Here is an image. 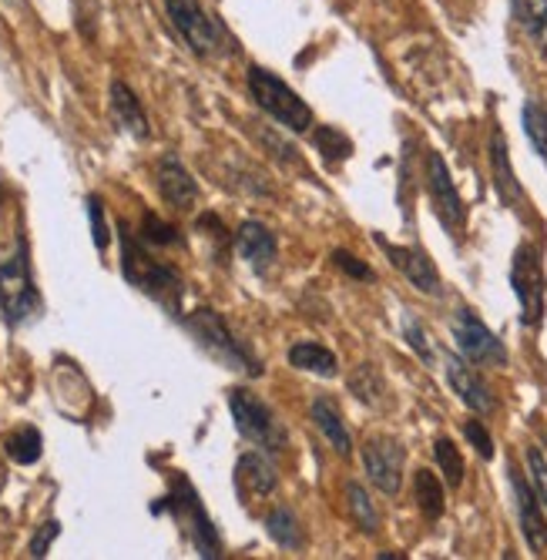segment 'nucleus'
Segmentation results:
<instances>
[{"mask_svg":"<svg viewBox=\"0 0 547 560\" xmlns=\"http://www.w3.org/2000/svg\"><path fill=\"white\" fill-rule=\"evenodd\" d=\"M443 370H446V380H451L454 393L470 406L474 413H493V396H490L487 383L474 373V366L457 360L454 352H446L443 355Z\"/></svg>","mask_w":547,"mask_h":560,"instance_id":"15","label":"nucleus"},{"mask_svg":"<svg viewBox=\"0 0 547 560\" xmlns=\"http://www.w3.org/2000/svg\"><path fill=\"white\" fill-rule=\"evenodd\" d=\"M88 219H91V238H94V245L105 252L108 242H112V232H108V222H105V206H102V198H97V195L88 198Z\"/></svg>","mask_w":547,"mask_h":560,"instance_id":"32","label":"nucleus"},{"mask_svg":"<svg viewBox=\"0 0 547 560\" xmlns=\"http://www.w3.org/2000/svg\"><path fill=\"white\" fill-rule=\"evenodd\" d=\"M58 534H61V524H58V521L40 524V527H37V534L31 537V547H27V550H31V557H37V560H40V557H47V550H51V544H55V537H58Z\"/></svg>","mask_w":547,"mask_h":560,"instance_id":"34","label":"nucleus"},{"mask_svg":"<svg viewBox=\"0 0 547 560\" xmlns=\"http://www.w3.org/2000/svg\"><path fill=\"white\" fill-rule=\"evenodd\" d=\"M511 285H514V295L521 302V323L524 326H540V319H544L547 279H544V266H540V256H537L534 245H521L514 252Z\"/></svg>","mask_w":547,"mask_h":560,"instance_id":"7","label":"nucleus"},{"mask_svg":"<svg viewBox=\"0 0 547 560\" xmlns=\"http://www.w3.org/2000/svg\"><path fill=\"white\" fill-rule=\"evenodd\" d=\"M185 329L191 332V339L202 346L212 360L225 370H235L242 376H263V363L253 355L245 342H238L232 336V329L225 326V319L216 310H198L185 319Z\"/></svg>","mask_w":547,"mask_h":560,"instance_id":"2","label":"nucleus"},{"mask_svg":"<svg viewBox=\"0 0 547 560\" xmlns=\"http://www.w3.org/2000/svg\"><path fill=\"white\" fill-rule=\"evenodd\" d=\"M4 198H8V188H4V182H0V206H4Z\"/></svg>","mask_w":547,"mask_h":560,"instance_id":"39","label":"nucleus"},{"mask_svg":"<svg viewBox=\"0 0 547 560\" xmlns=\"http://www.w3.org/2000/svg\"><path fill=\"white\" fill-rule=\"evenodd\" d=\"M0 313H4L8 326H24L40 313V295L31 276V256L24 238H18L14 256L0 262Z\"/></svg>","mask_w":547,"mask_h":560,"instance_id":"4","label":"nucleus"},{"mask_svg":"<svg viewBox=\"0 0 547 560\" xmlns=\"http://www.w3.org/2000/svg\"><path fill=\"white\" fill-rule=\"evenodd\" d=\"M155 185L162 191V198L168 201L172 209L178 212H191L198 206V198H202V188L191 178V172L175 159V155H165L155 168Z\"/></svg>","mask_w":547,"mask_h":560,"instance_id":"13","label":"nucleus"},{"mask_svg":"<svg viewBox=\"0 0 547 560\" xmlns=\"http://www.w3.org/2000/svg\"><path fill=\"white\" fill-rule=\"evenodd\" d=\"M313 144L323 151V159H326L329 165H339V162H346V159L353 155V141L346 138L339 128H329V125L313 128Z\"/></svg>","mask_w":547,"mask_h":560,"instance_id":"26","label":"nucleus"},{"mask_svg":"<svg viewBox=\"0 0 547 560\" xmlns=\"http://www.w3.org/2000/svg\"><path fill=\"white\" fill-rule=\"evenodd\" d=\"M350 389H353L357 399H363L366 406H380V402H383V393H386V383H383V376L376 373V366L363 363V366L350 376Z\"/></svg>","mask_w":547,"mask_h":560,"instance_id":"29","label":"nucleus"},{"mask_svg":"<svg viewBox=\"0 0 547 560\" xmlns=\"http://www.w3.org/2000/svg\"><path fill=\"white\" fill-rule=\"evenodd\" d=\"M376 242H380V248L386 252V259L400 269L420 292H427V295H440L443 289V282H440V272H437V266L430 262V256L423 248H417V245H393V242H386L383 235H376Z\"/></svg>","mask_w":547,"mask_h":560,"instance_id":"12","label":"nucleus"},{"mask_svg":"<svg viewBox=\"0 0 547 560\" xmlns=\"http://www.w3.org/2000/svg\"><path fill=\"white\" fill-rule=\"evenodd\" d=\"M427 178H430V198L437 206L440 222L454 235H461L464 225H467V209H464V198L457 195V185H454L451 172H446V165H443V159L437 155V151L427 159Z\"/></svg>","mask_w":547,"mask_h":560,"instance_id":"10","label":"nucleus"},{"mask_svg":"<svg viewBox=\"0 0 547 560\" xmlns=\"http://www.w3.org/2000/svg\"><path fill=\"white\" fill-rule=\"evenodd\" d=\"M511 11H514L517 27L540 50H547V0H511Z\"/></svg>","mask_w":547,"mask_h":560,"instance_id":"22","label":"nucleus"},{"mask_svg":"<svg viewBox=\"0 0 547 560\" xmlns=\"http://www.w3.org/2000/svg\"><path fill=\"white\" fill-rule=\"evenodd\" d=\"M4 450H8V456H11L14 464L31 467V464H37V460H40L44 440H40V433H37L34 427H21L18 433H11V436L4 440Z\"/></svg>","mask_w":547,"mask_h":560,"instance_id":"24","label":"nucleus"},{"mask_svg":"<svg viewBox=\"0 0 547 560\" xmlns=\"http://www.w3.org/2000/svg\"><path fill=\"white\" fill-rule=\"evenodd\" d=\"M313 423L323 430V436L329 440V446L339 456H350L353 453V436H350V430H346V423H342V417H339L333 399H326V396L313 399Z\"/></svg>","mask_w":547,"mask_h":560,"instance_id":"19","label":"nucleus"},{"mask_svg":"<svg viewBox=\"0 0 547 560\" xmlns=\"http://www.w3.org/2000/svg\"><path fill=\"white\" fill-rule=\"evenodd\" d=\"M511 487H514V500H517V517H521V530L531 550H547V521L540 511V500L534 493V487L524 483V477L517 470H511Z\"/></svg>","mask_w":547,"mask_h":560,"instance_id":"16","label":"nucleus"},{"mask_svg":"<svg viewBox=\"0 0 547 560\" xmlns=\"http://www.w3.org/2000/svg\"><path fill=\"white\" fill-rule=\"evenodd\" d=\"M289 363L295 370L316 373V376H326V380L336 376V355L326 346H319V342H295L289 349Z\"/></svg>","mask_w":547,"mask_h":560,"instance_id":"21","label":"nucleus"},{"mask_svg":"<svg viewBox=\"0 0 547 560\" xmlns=\"http://www.w3.org/2000/svg\"><path fill=\"white\" fill-rule=\"evenodd\" d=\"M451 329H454L457 349L464 352V360H467V363H477V366H504V363H508V349H504V342L497 339L470 310H457Z\"/></svg>","mask_w":547,"mask_h":560,"instance_id":"9","label":"nucleus"},{"mask_svg":"<svg viewBox=\"0 0 547 560\" xmlns=\"http://www.w3.org/2000/svg\"><path fill=\"white\" fill-rule=\"evenodd\" d=\"M248 91H253L256 105L266 115H272L282 128H289L295 135L313 128V108L282 78H276L269 68H259V65L248 68Z\"/></svg>","mask_w":547,"mask_h":560,"instance_id":"3","label":"nucleus"},{"mask_svg":"<svg viewBox=\"0 0 547 560\" xmlns=\"http://www.w3.org/2000/svg\"><path fill=\"white\" fill-rule=\"evenodd\" d=\"M141 242L144 245H182V235L172 222H162L159 215H148L141 219Z\"/></svg>","mask_w":547,"mask_h":560,"instance_id":"31","label":"nucleus"},{"mask_svg":"<svg viewBox=\"0 0 547 560\" xmlns=\"http://www.w3.org/2000/svg\"><path fill=\"white\" fill-rule=\"evenodd\" d=\"M121 272L125 279L141 289L144 295H152L155 302H162L168 313L178 310V302H182V279L172 266L159 262L148 256V248L144 242L121 225Z\"/></svg>","mask_w":547,"mask_h":560,"instance_id":"1","label":"nucleus"},{"mask_svg":"<svg viewBox=\"0 0 547 560\" xmlns=\"http://www.w3.org/2000/svg\"><path fill=\"white\" fill-rule=\"evenodd\" d=\"M333 262H336L346 276H353V279H363V282L373 279V269H370L366 262H360L357 256H350V252H342V248L333 252Z\"/></svg>","mask_w":547,"mask_h":560,"instance_id":"36","label":"nucleus"},{"mask_svg":"<svg viewBox=\"0 0 547 560\" xmlns=\"http://www.w3.org/2000/svg\"><path fill=\"white\" fill-rule=\"evenodd\" d=\"M490 165H493V182H497L501 198L508 201V206H517V201L524 198V191H521V185L514 178V168H511V159H508V141H504L501 128L490 135Z\"/></svg>","mask_w":547,"mask_h":560,"instance_id":"20","label":"nucleus"},{"mask_svg":"<svg viewBox=\"0 0 547 560\" xmlns=\"http://www.w3.org/2000/svg\"><path fill=\"white\" fill-rule=\"evenodd\" d=\"M229 410H232L235 430L248 443H256L266 453H282L286 450V443H289L286 427L276 420V413L269 410V406L256 393H248V389H229Z\"/></svg>","mask_w":547,"mask_h":560,"instance_id":"5","label":"nucleus"},{"mask_svg":"<svg viewBox=\"0 0 547 560\" xmlns=\"http://www.w3.org/2000/svg\"><path fill=\"white\" fill-rule=\"evenodd\" d=\"M404 460H407L404 446L396 443V440H389V436H373V440L363 446V467H366L370 480H373L383 493H396V490H400Z\"/></svg>","mask_w":547,"mask_h":560,"instance_id":"11","label":"nucleus"},{"mask_svg":"<svg viewBox=\"0 0 547 560\" xmlns=\"http://www.w3.org/2000/svg\"><path fill=\"white\" fill-rule=\"evenodd\" d=\"M414 493H417V506L427 521H440L443 517V483L430 474V470H420L417 480H414Z\"/></svg>","mask_w":547,"mask_h":560,"instance_id":"25","label":"nucleus"},{"mask_svg":"<svg viewBox=\"0 0 547 560\" xmlns=\"http://www.w3.org/2000/svg\"><path fill=\"white\" fill-rule=\"evenodd\" d=\"M433 453H437V464H440V474H443L446 487H461L464 483V456H461L457 443L440 436L437 446H433Z\"/></svg>","mask_w":547,"mask_h":560,"instance_id":"28","label":"nucleus"},{"mask_svg":"<svg viewBox=\"0 0 547 560\" xmlns=\"http://www.w3.org/2000/svg\"><path fill=\"white\" fill-rule=\"evenodd\" d=\"M279 483L276 467L266 460L263 453H242L235 464V487L242 497H266Z\"/></svg>","mask_w":547,"mask_h":560,"instance_id":"17","label":"nucleus"},{"mask_svg":"<svg viewBox=\"0 0 547 560\" xmlns=\"http://www.w3.org/2000/svg\"><path fill=\"white\" fill-rule=\"evenodd\" d=\"M346 503H350V517L357 521V527L363 534H376L380 530V514H376V506L373 500L366 497V490L360 483H350L346 487Z\"/></svg>","mask_w":547,"mask_h":560,"instance_id":"27","label":"nucleus"},{"mask_svg":"<svg viewBox=\"0 0 547 560\" xmlns=\"http://www.w3.org/2000/svg\"><path fill=\"white\" fill-rule=\"evenodd\" d=\"M263 141L272 148V155H276L282 165H295V162H300V155H295V148H292V144H282L272 131H263Z\"/></svg>","mask_w":547,"mask_h":560,"instance_id":"38","label":"nucleus"},{"mask_svg":"<svg viewBox=\"0 0 547 560\" xmlns=\"http://www.w3.org/2000/svg\"><path fill=\"white\" fill-rule=\"evenodd\" d=\"M404 332H407V342H410V346H414V349H417V352L423 355V360L430 363V360H433V349L427 346V336H423L420 323L407 316V319H404Z\"/></svg>","mask_w":547,"mask_h":560,"instance_id":"37","label":"nucleus"},{"mask_svg":"<svg viewBox=\"0 0 547 560\" xmlns=\"http://www.w3.org/2000/svg\"><path fill=\"white\" fill-rule=\"evenodd\" d=\"M165 11L175 31L182 34V40L191 47V55L216 58L225 50V31L198 0H165Z\"/></svg>","mask_w":547,"mask_h":560,"instance_id":"6","label":"nucleus"},{"mask_svg":"<svg viewBox=\"0 0 547 560\" xmlns=\"http://www.w3.org/2000/svg\"><path fill=\"white\" fill-rule=\"evenodd\" d=\"M235 248H238V256L248 266H253L259 276H266L276 266V256H279V242H276V235L263 222H242Z\"/></svg>","mask_w":547,"mask_h":560,"instance_id":"14","label":"nucleus"},{"mask_svg":"<svg viewBox=\"0 0 547 560\" xmlns=\"http://www.w3.org/2000/svg\"><path fill=\"white\" fill-rule=\"evenodd\" d=\"M527 470H531L534 493H537L540 506L547 511V456H544L537 446H531V450H527Z\"/></svg>","mask_w":547,"mask_h":560,"instance_id":"33","label":"nucleus"},{"mask_svg":"<svg viewBox=\"0 0 547 560\" xmlns=\"http://www.w3.org/2000/svg\"><path fill=\"white\" fill-rule=\"evenodd\" d=\"M266 530H269V537H272L279 547H286V550H303V544H306L303 524L295 521V514L289 511V506H276V511L266 517Z\"/></svg>","mask_w":547,"mask_h":560,"instance_id":"23","label":"nucleus"},{"mask_svg":"<svg viewBox=\"0 0 547 560\" xmlns=\"http://www.w3.org/2000/svg\"><path fill=\"white\" fill-rule=\"evenodd\" d=\"M112 118L121 131H128L131 138H148L152 128H148V115L141 108V101L135 97V91L125 81H112Z\"/></svg>","mask_w":547,"mask_h":560,"instance_id":"18","label":"nucleus"},{"mask_svg":"<svg viewBox=\"0 0 547 560\" xmlns=\"http://www.w3.org/2000/svg\"><path fill=\"white\" fill-rule=\"evenodd\" d=\"M524 131H527L531 144L537 148V155L547 162V108L540 101H527L524 105Z\"/></svg>","mask_w":547,"mask_h":560,"instance_id":"30","label":"nucleus"},{"mask_svg":"<svg viewBox=\"0 0 547 560\" xmlns=\"http://www.w3.org/2000/svg\"><path fill=\"white\" fill-rule=\"evenodd\" d=\"M165 503H168V511L175 514V521L185 527V534L195 544L198 557H222V540H219V534H216V527H212V521L206 514V506L198 503V493L191 490L188 480L178 477V490Z\"/></svg>","mask_w":547,"mask_h":560,"instance_id":"8","label":"nucleus"},{"mask_svg":"<svg viewBox=\"0 0 547 560\" xmlns=\"http://www.w3.org/2000/svg\"><path fill=\"white\" fill-rule=\"evenodd\" d=\"M464 433H467V440L474 443V450L484 456V460H493V440H490V433L484 430L480 420H467L464 423Z\"/></svg>","mask_w":547,"mask_h":560,"instance_id":"35","label":"nucleus"}]
</instances>
